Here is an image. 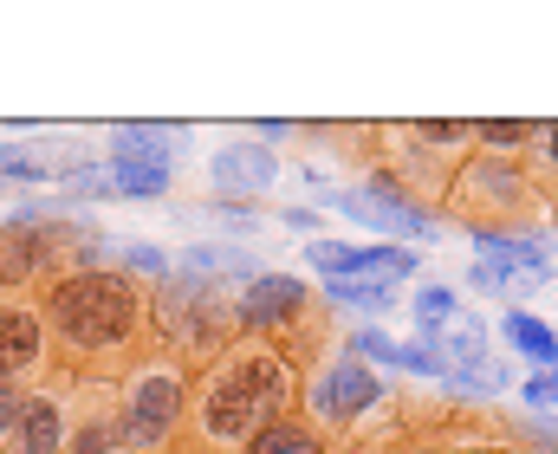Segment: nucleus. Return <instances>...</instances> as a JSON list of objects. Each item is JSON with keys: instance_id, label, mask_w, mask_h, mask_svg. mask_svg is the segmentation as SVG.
Masks as SVG:
<instances>
[{"instance_id": "obj_1", "label": "nucleus", "mask_w": 558, "mask_h": 454, "mask_svg": "<svg viewBox=\"0 0 558 454\" xmlns=\"http://www.w3.org/2000/svg\"><path fill=\"white\" fill-rule=\"evenodd\" d=\"M286 409H292V357L267 338H241L208 364L202 390H189L182 422L195 449H247Z\"/></svg>"}, {"instance_id": "obj_2", "label": "nucleus", "mask_w": 558, "mask_h": 454, "mask_svg": "<svg viewBox=\"0 0 558 454\" xmlns=\"http://www.w3.org/2000/svg\"><path fill=\"white\" fill-rule=\"evenodd\" d=\"M39 305H46L39 318L59 331V344H65L72 357H111V351H131V344L143 338V324H149L143 293L124 280V273H111V267L59 273Z\"/></svg>"}, {"instance_id": "obj_3", "label": "nucleus", "mask_w": 558, "mask_h": 454, "mask_svg": "<svg viewBox=\"0 0 558 454\" xmlns=\"http://www.w3.org/2000/svg\"><path fill=\"white\" fill-rule=\"evenodd\" d=\"M149 324H156V338L175 351V357H189V364H215L228 344H234V305L221 299V286H208V280H195V273H175V280H162V293L149 305Z\"/></svg>"}, {"instance_id": "obj_4", "label": "nucleus", "mask_w": 558, "mask_h": 454, "mask_svg": "<svg viewBox=\"0 0 558 454\" xmlns=\"http://www.w3.org/2000/svg\"><path fill=\"white\" fill-rule=\"evenodd\" d=\"M441 201H454V214L474 234H526V214H533L539 188H533L526 162H513V156H474L441 188Z\"/></svg>"}, {"instance_id": "obj_5", "label": "nucleus", "mask_w": 558, "mask_h": 454, "mask_svg": "<svg viewBox=\"0 0 558 454\" xmlns=\"http://www.w3.org/2000/svg\"><path fill=\"white\" fill-rule=\"evenodd\" d=\"M189 416V370H175V364H149L131 377V390H124V403H118V442L124 449H162L169 435H175V422Z\"/></svg>"}, {"instance_id": "obj_6", "label": "nucleus", "mask_w": 558, "mask_h": 454, "mask_svg": "<svg viewBox=\"0 0 558 454\" xmlns=\"http://www.w3.org/2000/svg\"><path fill=\"white\" fill-rule=\"evenodd\" d=\"M338 214H351L357 228H377V234H403V241H435V228H441L428 214V201L410 195V182L397 169H371L364 188H344L338 195Z\"/></svg>"}, {"instance_id": "obj_7", "label": "nucleus", "mask_w": 558, "mask_h": 454, "mask_svg": "<svg viewBox=\"0 0 558 454\" xmlns=\"http://www.w3.org/2000/svg\"><path fill=\"white\" fill-rule=\"evenodd\" d=\"M384 403V383H377V370L371 364H351V357H338V364H325L318 377H312V396H305V422L325 435V429H351V422H364L371 409Z\"/></svg>"}, {"instance_id": "obj_8", "label": "nucleus", "mask_w": 558, "mask_h": 454, "mask_svg": "<svg viewBox=\"0 0 558 454\" xmlns=\"http://www.w3.org/2000/svg\"><path fill=\"white\" fill-rule=\"evenodd\" d=\"M312 286L305 280H292V273H260L247 293H241V305H234V324L247 331V338H267L274 344L279 331H292V324H305L312 318Z\"/></svg>"}, {"instance_id": "obj_9", "label": "nucleus", "mask_w": 558, "mask_h": 454, "mask_svg": "<svg viewBox=\"0 0 558 454\" xmlns=\"http://www.w3.org/2000/svg\"><path fill=\"white\" fill-rule=\"evenodd\" d=\"M305 260L325 280H390L397 286V280L416 273V254H403V247H344V241H325V234L305 241Z\"/></svg>"}, {"instance_id": "obj_10", "label": "nucleus", "mask_w": 558, "mask_h": 454, "mask_svg": "<svg viewBox=\"0 0 558 454\" xmlns=\"http://www.w3.org/2000/svg\"><path fill=\"white\" fill-rule=\"evenodd\" d=\"M46 364V318L39 305L20 299V293H0V377H26Z\"/></svg>"}, {"instance_id": "obj_11", "label": "nucleus", "mask_w": 558, "mask_h": 454, "mask_svg": "<svg viewBox=\"0 0 558 454\" xmlns=\"http://www.w3.org/2000/svg\"><path fill=\"white\" fill-rule=\"evenodd\" d=\"M208 175H215V188H221V201H247V195H267L279 175V156L267 144H228V150H215L208 162Z\"/></svg>"}, {"instance_id": "obj_12", "label": "nucleus", "mask_w": 558, "mask_h": 454, "mask_svg": "<svg viewBox=\"0 0 558 454\" xmlns=\"http://www.w3.org/2000/svg\"><path fill=\"white\" fill-rule=\"evenodd\" d=\"M65 435H72V422H65V409H59V396H26V409H20V422H13V454H59L65 449Z\"/></svg>"}, {"instance_id": "obj_13", "label": "nucleus", "mask_w": 558, "mask_h": 454, "mask_svg": "<svg viewBox=\"0 0 558 454\" xmlns=\"http://www.w3.org/2000/svg\"><path fill=\"white\" fill-rule=\"evenodd\" d=\"M241 454H331V442H325L305 416H274Z\"/></svg>"}, {"instance_id": "obj_14", "label": "nucleus", "mask_w": 558, "mask_h": 454, "mask_svg": "<svg viewBox=\"0 0 558 454\" xmlns=\"http://www.w3.org/2000/svg\"><path fill=\"white\" fill-rule=\"evenodd\" d=\"M111 188H118V195H131V201H149V195H162V188H169V162L111 150Z\"/></svg>"}, {"instance_id": "obj_15", "label": "nucleus", "mask_w": 558, "mask_h": 454, "mask_svg": "<svg viewBox=\"0 0 558 454\" xmlns=\"http://www.w3.org/2000/svg\"><path fill=\"white\" fill-rule=\"evenodd\" d=\"M507 344L533 364V370H558V338H553V324H539V318H526L520 305L507 311Z\"/></svg>"}, {"instance_id": "obj_16", "label": "nucleus", "mask_w": 558, "mask_h": 454, "mask_svg": "<svg viewBox=\"0 0 558 454\" xmlns=\"http://www.w3.org/2000/svg\"><path fill=\"white\" fill-rule=\"evenodd\" d=\"M468 286L474 293H500V299H526V293L546 286V267H487V260H474L468 267Z\"/></svg>"}, {"instance_id": "obj_17", "label": "nucleus", "mask_w": 558, "mask_h": 454, "mask_svg": "<svg viewBox=\"0 0 558 454\" xmlns=\"http://www.w3.org/2000/svg\"><path fill=\"white\" fill-rule=\"evenodd\" d=\"M325 299L357 305V311L384 318V311H397V286H390V280H325Z\"/></svg>"}, {"instance_id": "obj_18", "label": "nucleus", "mask_w": 558, "mask_h": 454, "mask_svg": "<svg viewBox=\"0 0 558 454\" xmlns=\"http://www.w3.org/2000/svg\"><path fill=\"white\" fill-rule=\"evenodd\" d=\"M474 144L487 156H526L533 124H520V118H481V124H474Z\"/></svg>"}, {"instance_id": "obj_19", "label": "nucleus", "mask_w": 558, "mask_h": 454, "mask_svg": "<svg viewBox=\"0 0 558 454\" xmlns=\"http://www.w3.org/2000/svg\"><path fill=\"white\" fill-rule=\"evenodd\" d=\"M410 311H416L422 344H428V338H435V331H441V324H448V318L461 311V305H454V286H435V280H428V286H416V299H410Z\"/></svg>"}, {"instance_id": "obj_20", "label": "nucleus", "mask_w": 558, "mask_h": 454, "mask_svg": "<svg viewBox=\"0 0 558 454\" xmlns=\"http://www.w3.org/2000/svg\"><path fill=\"white\" fill-rule=\"evenodd\" d=\"M526 175H533V188L546 182V188H558V124H533V144H526Z\"/></svg>"}, {"instance_id": "obj_21", "label": "nucleus", "mask_w": 558, "mask_h": 454, "mask_svg": "<svg viewBox=\"0 0 558 454\" xmlns=\"http://www.w3.org/2000/svg\"><path fill=\"white\" fill-rule=\"evenodd\" d=\"M118 188H111V169H92V162H78L65 182H59V201H111Z\"/></svg>"}, {"instance_id": "obj_22", "label": "nucleus", "mask_w": 558, "mask_h": 454, "mask_svg": "<svg viewBox=\"0 0 558 454\" xmlns=\"http://www.w3.org/2000/svg\"><path fill=\"white\" fill-rule=\"evenodd\" d=\"M403 137H416V144H435V150L454 156V144H474V124H454V118H428V124H410Z\"/></svg>"}, {"instance_id": "obj_23", "label": "nucleus", "mask_w": 558, "mask_h": 454, "mask_svg": "<svg viewBox=\"0 0 558 454\" xmlns=\"http://www.w3.org/2000/svg\"><path fill=\"white\" fill-rule=\"evenodd\" d=\"M65 454H131L118 442V429L111 422H85V429H72L65 435Z\"/></svg>"}, {"instance_id": "obj_24", "label": "nucleus", "mask_w": 558, "mask_h": 454, "mask_svg": "<svg viewBox=\"0 0 558 454\" xmlns=\"http://www.w3.org/2000/svg\"><path fill=\"white\" fill-rule=\"evenodd\" d=\"M390 364H403V370H422V377H448V364H441V351H435V344H397V357H390Z\"/></svg>"}, {"instance_id": "obj_25", "label": "nucleus", "mask_w": 558, "mask_h": 454, "mask_svg": "<svg viewBox=\"0 0 558 454\" xmlns=\"http://www.w3.org/2000/svg\"><path fill=\"white\" fill-rule=\"evenodd\" d=\"M357 357H371V364H390L397 357V338H384L377 324H364V331H351V364Z\"/></svg>"}, {"instance_id": "obj_26", "label": "nucleus", "mask_w": 558, "mask_h": 454, "mask_svg": "<svg viewBox=\"0 0 558 454\" xmlns=\"http://www.w3.org/2000/svg\"><path fill=\"white\" fill-rule=\"evenodd\" d=\"M124 267H131V273H149V280H169V254L149 247V241H131V247H124Z\"/></svg>"}, {"instance_id": "obj_27", "label": "nucleus", "mask_w": 558, "mask_h": 454, "mask_svg": "<svg viewBox=\"0 0 558 454\" xmlns=\"http://www.w3.org/2000/svg\"><path fill=\"white\" fill-rule=\"evenodd\" d=\"M526 409H533V416L558 409V370H539V377H526Z\"/></svg>"}, {"instance_id": "obj_28", "label": "nucleus", "mask_w": 558, "mask_h": 454, "mask_svg": "<svg viewBox=\"0 0 558 454\" xmlns=\"http://www.w3.org/2000/svg\"><path fill=\"white\" fill-rule=\"evenodd\" d=\"M520 435H526V442H533L539 454H558V416H533V409H526Z\"/></svg>"}, {"instance_id": "obj_29", "label": "nucleus", "mask_w": 558, "mask_h": 454, "mask_svg": "<svg viewBox=\"0 0 558 454\" xmlns=\"http://www.w3.org/2000/svg\"><path fill=\"white\" fill-rule=\"evenodd\" d=\"M20 409H26L20 383H13V377H0V442H13V422H20Z\"/></svg>"}, {"instance_id": "obj_30", "label": "nucleus", "mask_w": 558, "mask_h": 454, "mask_svg": "<svg viewBox=\"0 0 558 454\" xmlns=\"http://www.w3.org/2000/svg\"><path fill=\"white\" fill-rule=\"evenodd\" d=\"M279 221H286V228H299V234H312V228H318V214H312V208H286Z\"/></svg>"}, {"instance_id": "obj_31", "label": "nucleus", "mask_w": 558, "mask_h": 454, "mask_svg": "<svg viewBox=\"0 0 558 454\" xmlns=\"http://www.w3.org/2000/svg\"><path fill=\"white\" fill-rule=\"evenodd\" d=\"M254 131H260V137H267V144H279V137H292V124H279V118H260V124H254Z\"/></svg>"}, {"instance_id": "obj_32", "label": "nucleus", "mask_w": 558, "mask_h": 454, "mask_svg": "<svg viewBox=\"0 0 558 454\" xmlns=\"http://www.w3.org/2000/svg\"><path fill=\"white\" fill-rule=\"evenodd\" d=\"M553 338H558V331H553Z\"/></svg>"}]
</instances>
